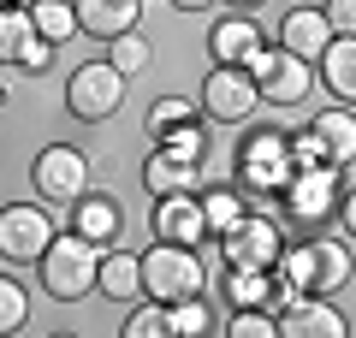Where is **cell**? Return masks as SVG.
<instances>
[{
    "instance_id": "obj_1",
    "label": "cell",
    "mask_w": 356,
    "mask_h": 338,
    "mask_svg": "<svg viewBox=\"0 0 356 338\" xmlns=\"http://www.w3.org/2000/svg\"><path fill=\"white\" fill-rule=\"evenodd\" d=\"M42 291L60 303H83L89 291H95V279H102V243L83 238V232H54V243L42 250Z\"/></svg>"
},
{
    "instance_id": "obj_2",
    "label": "cell",
    "mask_w": 356,
    "mask_h": 338,
    "mask_svg": "<svg viewBox=\"0 0 356 338\" xmlns=\"http://www.w3.org/2000/svg\"><path fill=\"white\" fill-rule=\"evenodd\" d=\"M202 255L191 250V243H161L154 238V250H143V297L154 303H178V297H196L202 291Z\"/></svg>"
},
{
    "instance_id": "obj_3",
    "label": "cell",
    "mask_w": 356,
    "mask_h": 338,
    "mask_svg": "<svg viewBox=\"0 0 356 338\" xmlns=\"http://www.w3.org/2000/svg\"><path fill=\"white\" fill-rule=\"evenodd\" d=\"M65 107H72V119H113L119 107H125V72H119L113 60H89L72 72V83H65Z\"/></svg>"
},
{
    "instance_id": "obj_4",
    "label": "cell",
    "mask_w": 356,
    "mask_h": 338,
    "mask_svg": "<svg viewBox=\"0 0 356 338\" xmlns=\"http://www.w3.org/2000/svg\"><path fill=\"white\" fill-rule=\"evenodd\" d=\"M250 77L261 83V101H273V107H297V101H309V89H315V65L297 60L291 48H255L250 54Z\"/></svg>"
},
{
    "instance_id": "obj_5",
    "label": "cell",
    "mask_w": 356,
    "mask_h": 338,
    "mask_svg": "<svg viewBox=\"0 0 356 338\" xmlns=\"http://www.w3.org/2000/svg\"><path fill=\"white\" fill-rule=\"evenodd\" d=\"M291 172H297V161H291V137H280V131H261V137L243 143V154H238V184H243V190H255V196H273V190H280V196H285Z\"/></svg>"
},
{
    "instance_id": "obj_6",
    "label": "cell",
    "mask_w": 356,
    "mask_h": 338,
    "mask_svg": "<svg viewBox=\"0 0 356 338\" xmlns=\"http://www.w3.org/2000/svg\"><path fill=\"white\" fill-rule=\"evenodd\" d=\"M48 243H54V214L48 208H36V202L0 208V255L13 267H36Z\"/></svg>"
},
{
    "instance_id": "obj_7",
    "label": "cell",
    "mask_w": 356,
    "mask_h": 338,
    "mask_svg": "<svg viewBox=\"0 0 356 338\" xmlns=\"http://www.w3.org/2000/svg\"><path fill=\"white\" fill-rule=\"evenodd\" d=\"M202 107L220 125H243V119L261 107V83L250 77V65H214L208 83H202Z\"/></svg>"
},
{
    "instance_id": "obj_8",
    "label": "cell",
    "mask_w": 356,
    "mask_h": 338,
    "mask_svg": "<svg viewBox=\"0 0 356 338\" xmlns=\"http://www.w3.org/2000/svg\"><path fill=\"white\" fill-rule=\"evenodd\" d=\"M30 178H36V196H42V202H60V208H65V202H77V196L89 190V154L54 143V149L36 154Z\"/></svg>"
},
{
    "instance_id": "obj_9",
    "label": "cell",
    "mask_w": 356,
    "mask_h": 338,
    "mask_svg": "<svg viewBox=\"0 0 356 338\" xmlns=\"http://www.w3.org/2000/svg\"><path fill=\"white\" fill-rule=\"evenodd\" d=\"M220 250H226V261L232 267H280V255H285V238H280V225L267 220V214H243L232 232H220Z\"/></svg>"
},
{
    "instance_id": "obj_10",
    "label": "cell",
    "mask_w": 356,
    "mask_h": 338,
    "mask_svg": "<svg viewBox=\"0 0 356 338\" xmlns=\"http://www.w3.org/2000/svg\"><path fill=\"white\" fill-rule=\"evenodd\" d=\"M285 208L297 220H327L339 214V166H297L285 184Z\"/></svg>"
},
{
    "instance_id": "obj_11",
    "label": "cell",
    "mask_w": 356,
    "mask_h": 338,
    "mask_svg": "<svg viewBox=\"0 0 356 338\" xmlns=\"http://www.w3.org/2000/svg\"><path fill=\"white\" fill-rule=\"evenodd\" d=\"M154 238L161 243H202L208 238V214L196 190H178V196H154Z\"/></svg>"
},
{
    "instance_id": "obj_12",
    "label": "cell",
    "mask_w": 356,
    "mask_h": 338,
    "mask_svg": "<svg viewBox=\"0 0 356 338\" xmlns=\"http://www.w3.org/2000/svg\"><path fill=\"white\" fill-rule=\"evenodd\" d=\"M280 332L285 338H344L350 326H344V314L332 309V303L321 297H291L280 309Z\"/></svg>"
},
{
    "instance_id": "obj_13",
    "label": "cell",
    "mask_w": 356,
    "mask_h": 338,
    "mask_svg": "<svg viewBox=\"0 0 356 338\" xmlns=\"http://www.w3.org/2000/svg\"><path fill=\"white\" fill-rule=\"evenodd\" d=\"M309 137H315L321 161L344 172V166L356 161V113H344V107H327V113H315V119H309Z\"/></svg>"
},
{
    "instance_id": "obj_14",
    "label": "cell",
    "mask_w": 356,
    "mask_h": 338,
    "mask_svg": "<svg viewBox=\"0 0 356 338\" xmlns=\"http://www.w3.org/2000/svg\"><path fill=\"white\" fill-rule=\"evenodd\" d=\"M327 42H332V24H327V13H315V6H297V13L280 18V48H291L297 60L315 65L321 54H327Z\"/></svg>"
},
{
    "instance_id": "obj_15",
    "label": "cell",
    "mask_w": 356,
    "mask_h": 338,
    "mask_svg": "<svg viewBox=\"0 0 356 338\" xmlns=\"http://www.w3.org/2000/svg\"><path fill=\"white\" fill-rule=\"evenodd\" d=\"M255 48H261V24H255L250 13H232V18H220V24L208 30V54H214L220 65H250Z\"/></svg>"
},
{
    "instance_id": "obj_16",
    "label": "cell",
    "mask_w": 356,
    "mask_h": 338,
    "mask_svg": "<svg viewBox=\"0 0 356 338\" xmlns=\"http://www.w3.org/2000/svg\"><path fill=\"white\" fill-rule=\"evenodd\" d=\"M143 18V0H77V30H89V36H125V30H137Z\"/></svg>"
},
{
    "instance_id": "obj_17",
    "label": "cell",
    "mask_w": 356,
    "mask_h": 338,
    "mask_svg": "<svg viewBox=\"0 0 356 338\" xmlns=\"http://www.w3.org/2000/svg\"><path fill=\"white\" fill-rule=\"evenodd\" d=\"M350 279V250L344 243H309V273H303V297H327Z\"/></svg>"
},
{
    "instance_id": "obj_18",
    "label": "cell",
    "mask_w": 356,
    "mask_h": 338,
    "mask_svg": "<svg viewBox=\"0 0 356 338\" xmlns=\"http://www.w3.org/2000/svg\"><path fill=\"white\" fill-rule=\"evenodd\" d=\"M95 291H107L113 303H137L143 297V255L102 250V279H95Z\"/></svg>"
},
{
    "instance_id": "obj_19",
    "label": "cell",
    "mask_w": 356,
    "mask_h": 338,
    "mask_svg": "<svg viewBox=\"0 0 356 338\" xmlns=\"http://www.w3.org/2000/svg\"><path fill=\"white\" fill-rule=\"evenodd\" d=\"M196 172H202L196 161H184L172 149H154L149 166H143V184H149V196H178V190H196Z\"/></svg>"
},
{
    "instance_id": "obj_20",
    "label": "cell",
    "mask_w": 356,
    "mask_h": 338,
    "mask_svg": "<svg viewBox=\"0 0 356 338\" xmlns=\"http://www.w3.org/2000/svg\"><path fill=\"white\" fill-rule=\"evenodd\" d=\"M321 83H327L344 107H356V36H332L327 42V54H321Z\"/></svg>"
},
{
    "instance_id": "obj_21",
    "label": "cell",
    "mask_w": 356,
    "mask_h": 338,
    "mask_svg": "<svg viewBox=\"0 0 356 338\" xmlns=\"http://www.w3.org/2000/svg\"><path fill=\"white\" fill-rule=\"evenodd\" d=\"M119 220H125V214H119V202L113 196H77V232H83V238H95L107 250V243L119 238Z\"/></svg>"
},
{
    "instance_id": "obj_22",
    "label": "cell",
    "mask_w": 356,
    "mask_h": 338,
    "mask_svg": "<svg viewBox=\"0 0 356 338\" xmlns=\"http://www.w3.org/2000/svg\"><path fill=\"white\" fill-rule=\"evenodd\" d=\"M30 6V18H36V36L42 42H72L77 36V0H24Z\"/></svg>"
},
{
    "instance_id": "obj_23",
    "label": "cell",
    "mask_w": 356,
    "mask_h": 338,
    "mask_svg": "<svg viewBox=\"0 0 356 338\" xmlns=\"http://www.w3.org/2000/svg\"><path fill=\"white\" fill-rule=\"evenodd\" d=\"M226 303H238V309H273V273L267 267H232Z\"/></svg>"
},
{
    "instance_id": "obj_24",
    "label": "cell",
    "mask_w": 356,
    "mask_h": 338,
    "mask_svg": "<svg viewBox=\"0 0 356 338\" xmlns=\"http://www.w3.org/2000/svg\"><path fill=\"white\" fill-rule=\"evenodd\" d=\"M30 42H36V18H30V6H0V60L18 65Z\"/></svg>"
},
{
    "instance_id": "obj_25",
    "label": "cell",
    "mask_w": 356,
    "mask_h": 338,
    "mask_svg": "<svg viewBox=\"0 0 356 338\" xmlns=\"http://www.w3.org/2000/svg\"><path fill=\"white\" fill-rule=\"evenodd\" d=\"M107 60H113L125 77H137V72H149V65H154V48H149L143 30H125V36H113V54H107Z\"/></svg>"
},
{
    "instance_id": "obj_26",
    "label": "cell",
    "mask_w": 356,
    "mask_h": 338,
    "mask_svg": "<svg viewBox=\"0 0 356 338\" xmlns=\"http://www.w3.org/2000/svg\"><path fill=\"white\" fill-rule=\"evenodd\" d=\"M166 332L202 338V332H214V314H208L196 297H178V303H166Z\"/></svg>"
},
{
    "instance_id": "obj_27",
    "label": "cell",
    "mask_w": 356,
    "mask_h": 338,
    "mask_svg": "<svg viewBox=\"0 0 356 338\" xmlns=\"http://www.w3.org/2000/svg\"><path fill=\"white\" fill-rule=\"evenodd\" d=\"M202 214H208V232L220 238V232H232L250 208H243V196H232V190H208V196H202Z\"/></svg>"
},
{
    "instance_id": "obj_28",
    "label": "cell",
    "mask_w": 356,
    "mask_h": 338,
    "mask_svg": "<svg viewBox=\"0 0 356 338\" xmlns=\"http://www.w3.org/2000/svg\"><path fill=\"white\" fill-rule=\"evenodd\" d=\"M24 321H30V291L0 273V332H18Z\"/></svg>"
},
{
    "instance_id": "obj_29",
    "label": "cell",
    "mask_w": 356,
    "mask_h": 338,
    "mask_svg": "<svg viewBox=\"0 0 356 338\" xmlns=\"http://www.w3.org/2000/svg\"><path fill=\"white\" fill-rule=\"evenodd\" d=\"M161 149H172V154H184V161H196V166H202L208 137H202V125H196V119H184V125H172V131L161 137Z\"/></svg>"
},
{
    "instance_id": "obj_30",
    "label": "cell",
    "mask_w": 356,
    "mask_h": 338,
    "mask_svg": "<svg viewBox=\"0 0 356 338\" xmlns=\"http://www.w3.org/2000/svg\"><path fill=\"white\" fill-rule=\"evenodd\" d=\"M226 332L232 338H273V332H280V314H273V309H238L226 321Z\"/></svg>"
},
{
    "instance_id": "obj_31",
    "label": "cell",
    "mask_w": 356,
    "mask_h": 338,
    "mask_svg": "<svg viewBox=\"0 0 356 338\" xmlns=\"http://www.w3.org/2000/svg\"><path fill=\"white\" fill-rule=\"evenodd\" d=\"M166 332V303H143V309H131L125 314V338H161Z\"/></svg>"
},
{
    "instance_id": "obj_32",
    "label": "cell",
    "mask_w": 356,
    "mask_h": 338,
    "mask_svg": "<svg viewBox=\"0 0 356 338\" xmlns=\"http://www.w3.org/2000/svg\"><path fill=\"white\" fill-rule=\"evenodd\" d=\"M184 119H191V101H184V95H166V101H154L149 131H154V137H166V131H172V125H184Z\"/></svg>"
},
{
    "instance_id": "obj_33",
    "label": "cell",
    "mask_w": 356,
    "mask_h": 338,
    "mask_svg": "<svg viewBox=\"0 0 356 338\" xmlns=\"http://www.w3.org/2000/svg\"><path fill=\"white\" fill-rule=\"evenodd\" d=\"M321 13H327L332 36H356V0H327Z\"/></svg>"
},
{
    "instance_id": "obj_34",
    "label": "cell",
    "mask_w": 356,
    "mask_h": 338,
    "mask_svg": "<svg viewBox=\"0 0 356 338\" xmlns=\"http://www.w3.org/2000/svg\"><path fill=\"white\" fill-rule=\"evenodd\" d=\"M339 214H344V232L356 238V190H350V196H339Z\"/></svg>"
},
{
    "instance_id": "obj_35",
    "label": "cell",
    "mask_w": 356,
    "mask_h": 338,
    "mask_svg": "<svg viewBox=\"0 0 356 338\" xmlns=\"http://www.w3.org/2000/svg\"><path fill=\"white\" fill-rule=\"evenodd\" d=\"M172 6H184V13H202V6H214V0H172Z\"/></svg>"
},
{
    "instance_id": "obj_36",
    "label": "cell",
    "mask_w": 356,
    "mask_h": 338,
    "mask_svg": "<svg viewBox=\"0 0 356 338\" xmlns=\"http://www.w3.org/2000/svg\"><path fill=\"white\" fill-rule=\"evenodd\" d=\"M232 6H243V13H250V6H255V0H232Z\"/></svg>"
},
{
    "instance_id": "obj_37",
    "label": "cell",
    "mask_w": 356,
    "mask_h": 338,
    "mask_svg": "<svg viewBox=\"0 0 356 338\" xmlns=\"http://www.w3.org/2000/svg\"><path fill=\"white\" fill-rule=\"evenodd\" d=\"M0 6H6V0H0Z\"/></svg>"
}]
</instances>
